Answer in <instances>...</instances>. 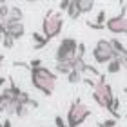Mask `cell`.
Masks as SVG:
<instances>
[{"mask_svg": "<svg viewBox=\"0 0 127 127\" xmlns=\"http://www.w3.org/2000/svg\"><path fill=\"white\" fill-rule=\"evenodd\" d=\"M124 91H125V93H127V87H125V89H124ZM125 118H127V113H125Z\"/></svg>", "mask_w": 127, "mask_h": 127, "instance_id": "29", "label": "cell"}, {"mask_svg": "<svg viewBox=\"0 0 127 127\" xmlns=\"http://www.w3.org/2000/svg\"><path fill=\"white\" fill-rule=\"evenodd\" d=\"M69 4H71V0H62V2H60V9L62 11H67L69 9Z\"/></svg>", "mask_w": 127, "mask_h": 127, "instance_id": "25", "label": "cell"}, {"mask_svg": "<svg viewBox=\"0 0 127 127\" xmlns=\"http://www.w3.org/2000/svg\"><path fill=\"white\" fill-rule=\"evenodd\" d=\"M2 62H4V55H0V69H2Z\"/></svg>", "mask_w": 127, "mask_h": 127, "instance_id": "28", "label": "cell"}, {"mask_svg": "<svg viewBox=\"0 0 127 127\" xmlns=\"http://www.w3.org/2000/svg\"><path fill=\"white\" fill-rule=\"evenodd\" d=\"M89 116H91V109L85 105L80 98H76V100L69 105V111L65 114L67 127H78V125H82Z\"/></svg>", "mask_w": 127, "mask_h": 127, "instance_id": "4", "label": "cell"}, {"mask_svg": "<svg viewBox=\"0 0 127 127\" xmlns=\"http://www.w3.org/2000/svg\"><path fill=\"white\" fill-rule=\"evenodd\" d=\"M0 127H4V125H2V124H0Z\"/></svg>", "mask_w": 127, "mask_h": 127, "instance_id": "31", "label": "cell"}, {"mask_svg": "<svg viewBox=\"0 0 127 127\" xmlns=\"http://www.w3.org/2000/svg\"><path fill=\"white\" fill-rule=\"evenodd\" d=\"M2 45L5 49H13L15 47V38L13 36H9L7 33H4V40H2Z\"/></svg>", "mask_w": 127, "mask_h": 127, "instance_id": "19", "label": "cell"}, {"mask_svg": "<svg viewBox=\"0 0 127 127\" xmlns=\"http://www.w3.org/2000/svg\"><path fill=\"white\" fill-rule=\"evenodd\" d=\"M55 125L56 127H67V122H65V118H62V116H55Z\"/></svg>", "mask_w": 127, "mask_h": 127, "instance_id": "22", "label": "cell"}, {"mask_svg": "<svg viewBox=\"0 0 127 127\" xmlns=\"http://www.w3.org/2000/svg\"><path fill=\"white\" fill-rule=\"evenodd\" d=\"M5 22H24V11L16 5H11V11H9V16L5 18Z\"/></svg>", "mask_w": 127, "mask_h": 127, "instance_id": "11", "label": "cell"}, {"mask_svg": "<svg viewBox=\"0 0 127 127\" xmlns=\"http://www.w3.org/2000/svg\"><path fill=\"white\" fill-rule=\"evenodd\" d=\"M29 76H31V84L33 87L40 91L45 96H51L56 89V73L51 71L47 67H29Z\"/></svg>", "mask_w": 127, "mask_h": 127, "instance_id": "1", "label": "cell"}, {"mask_svg": "<svg viewBox=\"0 0 127 127\" xmlns=\"http://www.w3.org/2000/svg\"><path fill=\"white\" fill-rule=\"evenodd\" d=\"M4 33H7L9 36L18 40L26 34V26H24V22H5L4 20Z\"/></svg>", "mask_w": 127, "mask_h": 127, "instance_id": "8", "label": "cell"}, {"mask_svg": "<svg viewBox=\"0 0 127 127\" xmlns=\"http://www.w3.org/2000/svg\"><path fill=\"white\" fill-rule=\"evenodd\" d=\"M105 22H107V15H105V11H103V9H100V11H98V15H96L95 24H96V26L105 27Z\"/></svg>", "mask_w": 127, "mask_h": 127, "instance_id": "18", "label": "cell"}, {"mask_svg": "<svg viewBox=\"0 0 127 127\" xmlns=\"http://www.w3.org/2000/svg\"><path fill=\"white\" fill-rule=\"evenodd\" d=\"M93 60L96 64H107L116 58V53H114V49H113V45L109 40L105 38H102V40H98V42L95 44V47H93Z\"/></svg>", "mask_w": 127, "mask_h": 127, "instance_id": "6", "label": "cell"}, {"mask_svg": "<svg viewBox=\"0 0 127 127\" xmlns=\"http://www.w3.org/2000/svg\"><path fill=\"white\" fill-rule=\"evenodd\" d=\"M105 29L109 33H113V34H127V11H125L124 2H122V13L107 18Z\"/></svg>", "mask_w": 127, "mask_h": 127, "instance_id": "7", "label": "cell"}, {"mask_svg": "<svg viewBox=\"0 0 127 127\" xmlns=\"http://www.w3.org/2000/svg\"><path fill=\"white\" fill-rule=\"evenodd\" d=\"M15 114H16L18 118H26L27 114H29V107L18 102V103H16V109H15Z\"/></svg>", "mask_w": 127, "mask_h": 127, "instance_id": "16", "label": "cell"}, {"mask_svg": "<svg viewBox=\"0 0 127 127\" xmlns=\"http://www.w3.org/2000/svg\"><path fill=\"white\" fill-rule=\"evenodd\" d=\"M67 82L69 84H80V82H82V80H84V74L82 73H78V71H73L71 74H67Z\"/></svg>", "mask_w": 127, "mask_h": 127, "instance_id": "17", "label": "cell"}, {"mask_svg": "<svg viewBox=\"0 0 127 127\" xmlns=\"http://www.w3.org/2000/svg\"><path fill=\"white\" fill-rule=\"evenodd\" d=\"M4 84H5V78H4V76H0V87H2Z\"/></svg>", "mask_w": 127, "mask_h": 127, "instance_id": "27", "label": "cell"}, {"mask_svg": "<svg viewBox=\"0 0 127 127\" xmlns=\"http://www.w3.org/2000/svg\"><path fill=\"white\" fill-rule=\"evenodd\" d=\"M76 4H78V9H80V13L85 15V13H91L95 7V2L93 0H76Z\"/></svg>", "mask_w": 127, "mask_h": 127, "instance_id": "13", "label": "cell"}, {"mask_svg": "<svg viewBox=\"0 0 127 127\" xmlns=\"http://www.w3.org/2000/svg\"><path fill=\"white\" fill-rule=\"evenodd\" d=\"M109 42H111L114 53H116V58L122 62V67L127 71V47H125L122 42H120L118 38H113V40H109Z\"/></svg>", "mask_w": 127, "mask_h": 127, "instance_id": "9", "label": "cell"}, {"mask_svg": "<svg viewBox=\"0 0 127 127\" xmlns=\"http://www.w3.org/2000/svg\"><path fill=\"white\" fill-rule=\"evenodd\" d=\"M73 71H74V60H71V62H56L55 64V73L56 74L67 76V74H71Z\"/></svg>", "mask_w": 127, "mask_h": 127, "instance_id": "10", "label": "cell"}, {"mask_svg": "<svg viewBox=\"0 0 127 127\" xmlns=\"http://www.w3.org/2000/svg\"><path fill=\"white\" fill-rule=\"evenodd\" d=\"M33 40H34V44H33V49H34V51H40V49H44L45 45L49 44L47 40H45V36H44V34H40V33H36V31L33 33Z\"/></svg>", "mask_w": 127, "mask_h": 127, "instance_id": "12", "label": "cell"}, {"mask_svg": "<svg viewBox=\"0 0 127 127\" xmlns=\"http://www.w3.org/2000/svg\"><path fill=\"white\" fill-rule=\"evenodd\" d=\"M29 67H42V60L40 58H33L29 62Z\"/></svg>", "mask_w": 127, "mask_h": 127, "instance_id": "24", "label": "cell"}, {"mask_svg": "<svg viewBox=\"0 0 127 127\" xmlns=\"http://www.w3.org/2000/svg\"><path fill=\"white\" fill-rule=\"evenodd\" d=\"M65 13H67V16H69L71 20H76L78 16L82 15V13H80V9H78V4H76V0H71V4H69V9L65 11Z\"/></svg>", "mask_w": 127, "mask_h": 127, "instance_id": "15", "label": "cell"}, {"mask_svg": "<svg viewBox=\"0 0 127 127\" xmlns=\"http://www.w3.org/2000/svg\"><path fill=\"white\" fill-rule=\"evenodd\" d=\"M9 11H11V5H7L5 2H0V18L5 20L9 16Z\"/></svg>", "mask_w": 127, "mask_h": 127, "instance_id": "20", "label": "cell"}, {"mask_svg": "<svg viewBox=\"0 0 127 127\" xmlns=\"http://www.w3.org/2000/svg\"><path fill=\"white\" fill-rule=\"evenodd\" d=\"M76 56H80V58H85V45H84V44H78V51H76Z\"/></svg>", "mask_w": 127, "mask_h": 127, "instance_id": "23", "label": "cell"}, {"mask_svg": "<svg viewBox=\"0 0 127 127\" xmlns=\"http://www.w3.org/2000/svg\"><path fill=\"white\" fill-rule=\"evenodd\" d=\"M120 69H124L122 67V62H120L118 58H114V60H111L107 64L105 71H107V74H116V73H120Z\"/></svg>", "mask_w": 127, "mask_h": 127, "instance_id": "14", "label": "cell"}, {"mask_svg": "<svg viewBox=\"0 0 127 127\" xmlns=\"http://www.w3.org/2000/svg\"><path fill=\"white\" fill-rule=\"evenodd\" d=\"M76 51H78V42L73 36H65L60 40L58 47H56L55 60L56 62H71L76 58Z\"/></svg>", "mask_w": 127, "mask_h": 127, "instance_id": "5", "label": "cell"}, {"mask_svg": "<svg viewBox=\"0 0 127 127\" xmlns=\"http://www.w3.org/2000/svg\"><path fill=\"white\" fill-rule=\"evenodd\" d=\"M62 27H64V16L60 11H55V9L45 11L44 20H42V34L45 36L47 42L58 36L62 33Z\"/></svg>", "mask_w": 127, "mask_h": 127, "instance_id": "3", "label": "cell"}, {"mask_svg": "<svg viewBox=\"0 0 127 127\" xmlns=\"http://www.w3.org/2000/svg\"><path fill=\"white\" fill-rule=\"evenodd\" d=\"M125 11H127V4H125Z\"/></svg>", "mask_w": 127, "mask_h": 127, "instance_id": "30", "label": "cell"}, {"mask_svg": "<svg viewBox=\"0 0 127 127\" xmlns=\"http://www.w3.org/2000/svg\"><path fill=\"white\" fill-rule=\"evenodd\" d=\"M2 40H4V29H0V44H2Z\"/></svg>", "mask_w": 127, "mask_h": 127, "instance_id": "26", "label": "cell"}, {"mask_svg": "<svg viewBox=\"0 0 127 127\" xmlns=\"http://www.w3.org/2000/svg\"><path fill=\"white\" fill-rule=\"evenodd\" d=\"M98 127H116V120H114V118L103 120V122H100V124H98Z\"/></svg>", "mask_w": 127, "mask_h": 127, "instance_id": "21", "label": "cell"}, {"mask_svg": "<svg viewBox=\"0 0 127 127\" xmlns=\"http://www.w3.org/2000/svg\"><path fill=\"white\" fill-rule=\"evenodd\" d=\"M114 93H113V87L107 84V74H100L98 76V80L95 82L93 85V100L98 103V107L105 109V111H109L114 102Z\"/></svg>", "mask_w": 127, "mask_h": 127, "instance_id": "2", "label": "cell"}]
</instances>
